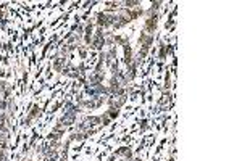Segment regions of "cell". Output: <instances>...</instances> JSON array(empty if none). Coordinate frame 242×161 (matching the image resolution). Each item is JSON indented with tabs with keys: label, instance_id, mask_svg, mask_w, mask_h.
<instances>
[{
	"label": "cell",
	"instance_id": "cell-5",
	"mask_svg": "<svg viewBox=\"0 0 242 161\" xmlns=\"http://www.w3.org/2000/svg\"><path fill=\"white\" fill-rule=\"evenodd\" d=\"M63 63H65V58H58L56 61L53 63V68L56 71H61V68H63Z\"/></svg>",
	"mask_w": 242,
	"mask_h": 161
},
{
	"label": "cell",
	"instance_id": "cell-1",
	"mask_svg": "<svg viewBox=\"0 0 242 161\" xmlns=\"http://www.w3.org/2000/svg\"><path fill=\"white\" fill-rule=\"evenodd\" d=\"M113 21H115V16H113V15H108V13H99L97 15V23H99V26H102V28L111 26Z\"/></svg>",
	"mask_w": 242,
	"mask_h": 161
},
{
	"label": "cell",
	"instance_id": "cell-6",
	"mask_svg": "<svg viewBox=\"0 0 242 161\" xmlns=\"http://www.w3.org/2000/svg\"><path fill=\"white\" fill-rule=\"evenodd\" d=\"M118 155H121V156H126V158H131V152L128 148H121L118 150Z\"/></svg>",
	"mask_w": 242,
	"mask_h": 161
},
{
	"label": "cell",
	"instance_id": "cell-2",
	"mask_svg": "<svg viewBox=\"0 0 242 161\" xmlns=\"http://www.w3.org/2000/svg\"><path fill=\"white\" fill-rule=\"evenodd\" d=\"M152 40H153L152 36H148V34H142L141 39H139V42H141V45H142L144 48H148L152 45Z\"/></svg>",
	"mask_w": 242,
	"mask_h": 161
},
{
	"label": "cell",
	"instance_id": "cell-4",
	"mask_svg": "<svg viewBox=\"0 0 242 161\" xmlns=\"http://www.w3.org/2000/svg\"><path fill=\"white\" fill-rule=\"evenodd\" d=\"M73 121H74V113L70 111V113H66V116H63V119H61V124L68 126V124L73 123Z\"/></svg>",
	"mask_w": 242,
	"mask_h": 161
},
{
	"label": "cell",
	"instance_id": "cell-3",
	"mask_svg": "<svg viewBox=\"0 0 242 161\" xmlns=\"http://www.w3.org/2000/svg\"><path fill=\"white\" fill-rule=\"evenodd\" d=\"M157 21H158V16H157V15H155V16H150V18H148L147 21H145V29H147V31H153V29L157 28Z\"/></svg>",
	"mask_w": 242,
	"mask_h": 161
},
{
	"label": "cell",
	"instance_id": "cell-7",
	"mask_svg": "<svg viewBox=\"0 0 242 161\" xmlns=\"http://www.w3.org/2000/svg\"><path fill=\"white\" fill-rule=\"evenodd\" d=\"M124 5H128L129 8H132L134 5H141V2H124Z\"/></svg>",
	"mask_w": 242,
	"mask_h": 161
}]
</instances>
